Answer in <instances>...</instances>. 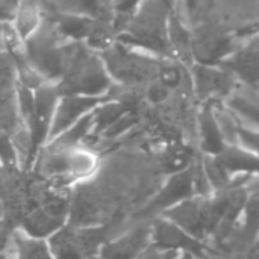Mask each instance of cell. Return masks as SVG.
Returning <instances> with one entry per match:
<instances>
[{"instance_id": "6da1fadb", "label": "cell", "mask_w": 259, "mask_h": 259, "mask_svg": "<svg viewBox=\"0 0 259 259\" xmlns=\"http://www.w3.org/2000/svg\"><path fill=\"white\" fill-rule=\"evenodd\" d=\"M46 243L53 259H90L99 253L106 237L100 228L62 226Z\"/></svg>"}, {"instance_id": "7a4b0ae2", "label": "cell", "mask_w": 259, "mask_h": 259, "mask_svg": "<svg viewBox=\"0 0 259 259\" xmlns=\"http://www.w3.org/2000/svg\"><path fill=\"white\" fill-rule=\"evenodd\" d=\"M33 97H35L33 114L29 124L26 126L29 135V152L24 161L26 167H32L35 164V161L38 159V153L47 144L52 118L59 99V93L55 83L46 82L36 90H33Z\"/></svg>"}, {"instance_id": "3957f363", "label": "cell", "mask_w": 259, "mask_h": 259, "mask_svg": "<svg viewBox=\"0 0 259 259\" xmlns=\"http://www.w3.org/2000/svg\"><path fill=\"white\" fill-rule=\"evenodd\" d=\"M161 217L175 223L199 241L214 231L208 197H190L161 212Z\"/></svg>"}, {"instance_id": "277c9868", "label": "cell", "mask_w": 259, "mask_h": 259, "mask_svg": "<svg viewBox=\"0 0 259 259\" xmlns=\"http://www.w3.org/2000/svg\"><path fill=\"white\" fill-rule=\"evenodd\" d=\"M68 217V202L62 197L50 199L41 206L29 212L23 220V232L26 237L47 240L62 226Z\"/></svg>"}, {"instance_id": "5b68a950", "label": "cell", "mask_w": 259, "mask_h": 259, "mask_svg": "<svg viewBox=\"0 0 259 259\" xmlns=\"http://www.w3.org/2000/svg\"><path fill=\"white\" fill-rule=\"evenodd\" d=\"M112 99L109 93L103 97H90V96H74V94H67V96H59L53 118H52V126L49 132V140L47 143L68 129L71 124H74L77 120L94 111L102 102Z\"/></svg>"}, {"instance_id": "8992f818", "label": "cell", "mask_w": 259, "mask_h": 259, "mask_svg": "<svg viewBox=\"0 0 259 259\" xmlns=\"http://www.w3.org/2000/svg\"><path fill=\"white\" fill-rule=\"evenodd\" d=\"M152 246L164 252H187L196 258H203L205 255V246L202 241L193 238L179 226L162 217L152 225Z\"/></svg>"}, {"instance_id": "52a82bcc", "label": "cell", "mask_w": 259, "mask_h": 259, "mask_svg": "<svg viewBox=\"0 0 259 259\" xmlns=\"http://www.w3.org/2000/svg\"><path fill=\"white\" fill-rule=\"evenodd\" d=\"M152 246V225H140L115 240L106 241L99 259H138Z\"/></svg>"}, {"instance_id": "ba28073f", "label": "cell", "mask_w": 259, "mask_h": 259, "mask_svg": "<svg viewBox=\"0 0 259 259\" xmlns=\"http://www.w3.org/2000/svg\"><path fill=\"white\" fill-rule=\"evenodd\" d=\"M223 70L229 71L241 83L256 88L258 82V39L256 35L244 41L237 50L226 56L220 64Z\"/></svg>"}, {"instance_id": "9c48e42d", "label": "cell", "mask_w": 259, "mask_h": 259, "mask_svg": "<svg viewBox=\"0 0 259 259\" xmlns=\"http://www.w3.org/2000/svg\"><path fill=\"white\" fill-rule=\"evenodd\" d=\"M193 82L200 97H228L238 80L222 67L196 64L193 67Z\"/></svg>"}, {"instance_id": "30bf717a", "label": "cell", "mask_w": 259, "mask_h": 259, "mask_svg": "<svg viewBox=\"0 0 259 259\" xmlns=\"http://www.w3.org/2000/svg\"><path fill=\"white\" fill-rule=\"evenodd\" d=\"M190 197H194L191 165L179 173L171 175V178L167 181V184L162 187V190L158 193V196L152 200L149 208L164 212L165 209H168Z\"/></svg>"}, {"instance_id": "8fae6325", "label": "cell", "mask_w": 259, "mask_h": 259, "mask_svg": "<svg viewBox=\"0 0 259 259\" xmlns=\"http://www.w3.org/2000/svg\"><path fill=\"white\" fill-rule=\"evenodd\" d=\"M229 176H252L258 171V156L237 144L225 146L217 155Z\"/></svg>"}, {"instance_id": "7c38bea8", "label": "cell", "mask_w": 259, "mask_h": 259, "mask_svg": "<svg viewBox=\"0 0 259 259\" xmlns=\"http://www.w3.org/2000/svg\"><path fill=\"white\" fill-rule=\"evenodd\" d=\"M199 131H200V144L205 155H219L226 143L222 137L219 124L214 117L212 105L203 106L199 114Z\"/></svg>"}, {"instance_id": "4fadbf2b", "label": "cell", "mask_w": 259, "mask_h": 259, "mask_svg": "<svg viewBox=\"0 0 259 259\" xmlns=\"http://www.w3.org/2000/svg\"><path fill=\"white\" fill-rule=\"evenodd\" d=\"M93 132V111L71 124L68 129L52 138L44 147L56 149V150H71L77 149V146Z\"/></svg>"}, {"instance_id": "5bb4252c", "label": "cell", "mask_w": 259, "mask_h": 259, "mask_svg": "<svg viewBox=\"0 0 259 259\" xmlns=\"http://www.w3.org/2000/svg\"><path fill=\"white\" fill-rule=\"evenodd\" d=\"M202 168L205 171V176L212 188V193H220L229 188L232 178L229 176V173L226 171V168L223 167L222 161L219 159L217 155H203L202 159Z\"/></svg>"}, {"instance_id": "9a60e30c", "label": "cell", "mask_w": 259, "mask_h": 259, "mask_svg": "<svg viewBox=\"0 0 259 259\" xmlns=\"http://www.w3.org/2000/svg\"><path fill=\"white\" fill-rule=\"evenodd\" d=\"M14 259H53L46 240H36L23 235L15 237Z\"/></svg>"}, {"instance_id": "2e32d148", "label": "cell", "mask_w": 259, "mask_h": 259, "mask_svg": "<svg viewBox=\"0 0 259 259\" xmlns=\"http://www.w3.org/2000/svg\"><path fill=\"white\" fill-rule=\"evenodd\" d=\"M135 121H137V118H135L134 112H126L118 120H115L108 129H105L100 135L103 138H117V137L123 135L124 132H127L135 124Z\"/></svg>"}, {"instance_id": "e0dca14e", "label": "cell", "mask_w": 259, "mask_h": 259, "mask_svg": "<svg viewBox=\"0 0 259 259\" xmlns=\"http://www.w3.org/2000/svg\"><path fill=\"white\" fill-rule=\"evenodd\" d=\"M237 146L256 153L258 152V132L256 129L252 127H246V126H238L237 131Z\"/></svg>"}, {"instance_id": "ac0fdd59", "label": "cell", "mask_w": 259, "mask_h": 259, "mask_svg": "<svg viewBox=\"0 0 259 259\" xmlns=\"http://www.w3.org/2000/svg\"><path fill=\"white\" fill-rule=\"evenodd\" d=\"M18 161V150L8 135H0V164L14 165Z\"/></svg>"}, {"instance_id": "d6986e66", "label": "cell", "mask_w": 259, "mask_h": 259, "mask_svg": "<svg viewBox=\"0 0 259 259\" xmlns=\"http://www.w3.org/2000/svg\"><path fill=\"white\" fill-rule=\"evenodd\" d=\"M190 158H188V153L182 152V150H175V152H170L165 158V164H167V170L170 173H179L185 168L190 167Z\"/></svg>"}, {"instance_id": "ffe728a7", "label": "cell", "mask_w": 259, "mask_h": 259, "mask_svg": "<svg viewBox=\"0 0 259 259\" xmlns=\"http://www.w3.org/2000/svg\"><path fill=\"white\" fill-rule=\"evenodd\" d=\"M176 256H178L176 252H164V250H158L156 247L150 246L138 259H175Z\"/></svg>"}, {"instance_id": "44dd1931", "label": "cell", "mask_w": 259, "mask_h": 259, "mask_svg": "<svg viewBox=\"0 0 259 259\" xmlns=\"http://www.w3.org/2000/svg\"><path fill=\"white\" fill-rule=\"evenodd\" d=\"M175 259H196V256H193L191 253L182 252V253H178V256H176Z\"/></svg>"}, {"instance_id": "7402d4cb", "label": "cell", "mask_w": 259, "mask_h": 259, "mask_svg": "<svg viewBox=\"0 0 259 259\" xmlns=\"http://www.w3.org/2000/svg\"><path fill=\"white\" fill-rule=\"evenodd\" d=\"M0 259H8V258H6V256H3V255L0 253Z\"/></svg>"}, {"instance_id": "603a6c76", "label": "cell", "mask_w": 259, "mask_h": 259, "mask_svg": "<svg viewBox=\"0 0 259 259\" xmlns=\"http://www.w3.org/2000/svg\"><path fill=\"white\" fill-rule=\"evenodd\" d=\"M90 259H99L97 256H93V258H90Z\"/></svg>"}]
</instances>
